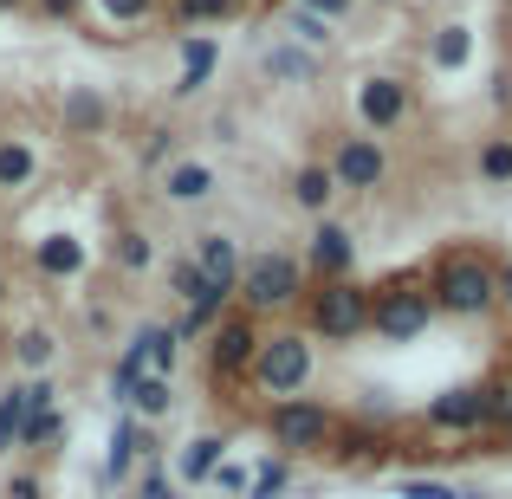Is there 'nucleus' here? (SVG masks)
<instances>
[{
  "label": "nucleus",
  "instance_id": "f257e3e1",
  "mask_svg": "<svg viewBox=\"0 0 512 499\" xmlns=\"http://www.w3.org/2000/svg\"><path fill=\"white\" fill-rule=\"evenodd\" d=\"M428 299H435V312H448V318H487V312H500L493 260H487V253H474V247L435 253V266H428Z\"/></svg>",
  "mask_w": 512,
  "mask_h": 499
},
{
  "label": "nucleus",
  "instance_id": "f03ea898",
  "mask_svg": "<svg viewBox=\"0 0 512 499\" xmlns=\"http://www.w3.org/2000/svg\"><path fill=\"white\" fill-rule=\"evenodd\" d=\"M305 286H312V273H305L299 253L266 247V253H247V260H240L234 305H240V312H253V318H273V312H292Z\"/></svg>",
  "mask_w": 512,
  "mask_h": 499
},
{
  "label": "nucleus",
  "instance_id": "7ed1b4c3",
  "mask_svg": "<svg viewBox=\"0 0 512 499\" xmlns=\"http://www.w3.org/2000/svg\"><path fill=\"white\" fill-rule=\"evenodd\" d=\"M312 370H318V344L305 331H266L260 350H253L247 383L260 389L266 402H286V396H305V389H312Z\"/></svg>",
  "mask_w": 512,
  "mask_h": 499
},
{
  "label": "nucleus",
  "instance_id": "20e7f679",
  "mask_svg": "<svg viewBox=\"0 0 512 499\" xmlns=\"http://www.w3.org/2000/svg\"><path fill=\"white\" fill-rule=\"evenodd\" d=\"M363 331H370V292L357 279H312L305 286V337L357 344Z\"/></svg>",
  "mask_w": 512,
  "mask_h": 499
},
{
  "label": "nucleus",
  "instance_id": "39448f33",
  "mask_svg": "<svg viewBox=\"0 0 512 499\" xmlns=\"http://www.w3.org/2000/svg\"><path fill=\"white\" fill-rule=\"evenodd\" d=\"M435 325V299H428V279H389L370 292V331L383 344H415Z\"/></svg>",
  "mask_w": 512,
  "mask_h": 499
},
{
  "label": "nucleus",
  "instance_id": "423d86ee",
  "mask_svg": "<svg viewBox=\"0 0 512 499\" xmlns=\"http://www.w3.org/2000/svg\"><path fill=\"white\" fill-rule=\"evenodd\" d=\"M260 337H266V331H260V318H253V312H240V305H227V312H221V325L208 331V383H214V389L247 383Z\"/></svg>",
  "mask_w": 512,
  "mask_h": 499
},
{
  "label": "nucleus",
  "instance_id": "0eeeda50",
  "mask_svg": "<svg viewBox=\"0 0 512 499\" xmlns=\"http://www.w3.org/2000/svg\"><path fill=\"white\" fill-rule=\"evenodd\" d=\"M331 428H338V415H331L325 402H312V396H286V402L266 409V435H273V448H286V454H325Z\"/></svg>",
  "mask_w": 512,
  "mask_h": 499
},
{
  "label": "nucleus",
  "instance_id": "6e6552de",
  "mask_svg": "<svg viewBox=\"0 0 512 499\" xmlns=\"http://www.w3.org/2000/svg\"><path fill=\"white\" fill-rule=\"evenodd\" d=\"M357 117H363V130H370V137H389V130H402V117H409V85H402V78H389V72L363 78Z\"/></svg>",
  "mask_w": 512,
  "mask_h": 499
},
{
  "label": "nucleus",
  "instance_id": "1a4fd4ad",
  "mask_svg": "<svg viewBox=\"0 0 512 499\" xmlns=\"http://www.w3.org/2000/svg\"><path fill=\"white\" fill-rule=\"evenodd\" d=\"M480 415H487V383H461V389H441L422 409V422L441 428V435H480Z\"/></svg>",
  "mask_w": 512,
  "mask_h": 499
},
{
  "label": "nucleus",
  "instance_id": "9d476101",
  "mask_svg": "<svg viewBox=\"0 0 512 499\" xmlns=\"http://www.w3.org/2000/svg\"><path fill=\"white\" fill-rule=\"evenodd\" d=\"M325 454L338 467H376V461L396 454V435L376 428V422H338V428H331V441H325Z\"/></svg>",
  "mask_w": 512,
  "mask_h": 499
},
{
  "label": "nucleus",
  "instance_id": "9b49d317",
  "mask_svg": "<svg viewBox=\"0 0 512 499\" xmlns=\"http://www.w3.org/2000/svg\"><path fill=\"white\" fill-rule=\"evenodd\" d=\"M305 273L312 279H350L357 273V234L344 221H318L312 247H305Z\"/></svg>",
  "mask_w": 512,
  "mask_h": 499
},
{
  "label": "nucleus",
  "instance_id": "f8f14e48",
  "mask_svg": "<svg viewBox=\"0 0 512 499\" xmlns=\"http://www.w3.org/2000/svg\"><path fill=\"white\" fill-rule=\"evenodd\" d=\"M331 175H338V188H376L389 175V150L376 137H344L331 150Z\"/></svg>",
  "mask_w": 512,
  "mask_h": 499
},
{
  "label": "nucleus",
  "instance_id": "ddd939ff",
  "mask_svg": "<svg viewBox=\"0 0 512 499\" xmlns=\"http://www.w3.org/2000/svg\"><path fill=\"white\" fill-rule=\"evenodd\" d=\"M137 461H156V435H150V422L124 415L117 435H111V454H104V487H124L137 474Z\"/></svg>",
  "mask_w": 512,
  "mask_h": 499
},
{
  "label": "nucleus",
  "instance_id": "4468645a",
  "mask_svg": "<svg viewBox=\"0 0 512 499\" xmlns=\"http://www.w3.org/2000/svg\"><path fill=\"white\" fill-rule=\"evenodd\" d=\"M227 461V435H195L175 448V487H201V480H214V467Z\"/></svg>",
  "mask_w": 512,
  "mask_h": 499
},
{
  "label": "nucleus",
  "instance_id": "2eb2a0df",
  "mask_svg": "<svg viewBox=\"0 0 512 499\" xmlns=\"http://www.w3.org/2000/svg\"><path fill=\"white\" fill-rule=\"evenodd\" d=\"M188 260H195L201 279H214V286H227V292L240 286V253H234V240H227V234H195Z\"/></svg>",
  "mask_w": 512,
  "mask_h": 499
},
{
  "label": "nucleus",
  "instance_id": "dca6fc26",
  "mask_svg": "<svg viewBox=\"0 0 512 499\" xmlns=\"http://www.w3.org/2000/svg\"><path fill=\"white\" fill-rule=\"evenodd\" d=\"M260 72L273 78V85H312V78H318V52L299 46V39H286V46H273L260 59Z\"/></svg>",
  "mask_w": 512,
  "mask_h": 499
},
{
  "label": "nucleus",
  "instance_id": "f3484780",
  "mask_svg": "<svg viewBox=\"0 0 512 499\" xmlns=\"http://www.w3.org/2000/svg\"><path fill=\"white\" fill-rule=\"evenodd\" d=\"M104 124H111L104 91H91V85H72V91H65V137H98Z\"/></svg>",
  "mask_w": 512,
  "mask_h": 499
},
{
  "label": "nucleus",
  "instance_id": "a211bd4d",
  "mask_svg": "<svg viewBox=\"0 0 512 499\" xmlns=\"http://www.w3.org/2000/svg\"><path fill=\"white\" fill-rule=\"evenodd\" d=\"M214 65H221V46H214L208 33L182 39V78H175V98H195V91L214 78Z\"/></svg>",
  "mask_w": 512,
  "mask_h": 499
},
{
  "label": "nucleus",
  "instance_id": "6ab92c4d",
  "mask_svg": "<svg viewBox=\"0 0 512 499\" xmlns=\"http://www.w3.org/2000/svg\"><path fill=\"white\" fill-rule=\"evenodd\" d=\"M39 182V150L26 137H0V195H20Z\"/></svg>",
  "mask_w": 512,
  "mask_h": 499
},
{
  "label": "nucleus",
  "instance_id": "aec40b11",
  "mask_svg": "<svg viewBox=\"0 0 512 499\" xmlns=\"http://www.w3.org/2000/svg\"><path fill=\"white\" fill-rule=\"evenodd\" d=\"M331 195H338V175H331V163H299V169H292V201H299L305 214H325Z\"/></svg>",
  "mask_w": 512,
  "mask_h": 499
},
{
  "label": "nucleus",
  "instance_id": "412c9836",
  "mask_svg": "<svg viewBox=\"0 0 512 499\" xmlns=\"http://www.w3.org/2000/svg\"><path fill=\"white\" fill-rule=\"evenodd\" d=\"M214 195V169L208 163H175L163 175V201H175V208H195V201Z\"/></svg>",
  "mask_w": 512,
  "mask_h": 499
},
{
  "label": "nucleus",
  "instance_id": "4be33fe9",
  "mask_svg": "<svg viewBox=\"0 0 512 499\" xmlns=\"http://www.w3.org/2000/svg\"><path fill=\"white\" fill-rule=\"evenodd\" d=\"M33 266L46 279H78V273H85V247H78L72 234H52V240H39V247H33Z\"/></svg>",
  "mask_w": 512,
  "mask_h": 499
},
{
  "label": "nucleus",
  "instance_id": "5701e85b",
  "mask_svg": "<svg viewBox=\"0 0 512 499\" xmlns=\"http://www.w3.org/2000/svg\"><path fill=\"white\" fill-rule=\"evenodd\" d=\"M124 409L130 415H137V422H163V415L175 409V383H169V376H143V383L137 389H130V402H124Z\"/></svg>",
  "mask_w": 512,
  "mask_h": 499
},
{
  "label": "nucleus",
  "instance_id": "b1692460",
  "mask_svg": "<svg viewBox=\"0 0 512 499\" xmlns=\"http://www.w3.org/2000/svg\"><path fill=\"white\" fill-rule=\"evenodd\" d=\"M52 357H59V337H52V331H20V337H13V363H20V370L26 376H46L52 370Z\"/></svg>",
  "mask_w": 512,
  "mask_h": 499
},
{
  "label": "nucleus",
  "instance_id": "393cba45",
  "mask_svg": "<svg viewBox=\"0 0 512 499\" xmlns=\"http://www.w3.org/2000/svg\"><path fill=\"white\" fill-rule=\"evenodd\" d=\"M474 175H480V188H512V137H487V143H480Z\"/></svg>",
  "mask_w": 512,
  "mask_h": 499
},
{
  "label": "nucleus",
  "instance_id": "a878e982",
  "mask_svg": "<svg viewBox=\"0 0 512 499\" xmlns=\"http://www.w3.org/2000/svg\"><path fill=\"white\" fill-rule=\"evenodd\" d=\"M111 260H117V273H150V260H156L150 234H137V227H124V234L111 240Z\"/></svg>",
  "mask_w": 512,
  "mask_h": 499
},
{
  "label": "nucleus",
  "instance_id": "bb28decb",
  "mask_svg": "<svg viewBox=\"0 0 512 499\" xmlns=\"http://www.w3.org/2000/svg\"><path fill=\"white\" fill-rule=\"evenodd\" d=\"M143 376H150V357H143V344L130 337V350L117 357V370H111V396H117V402H130V389H137Z\"/></svg>",
  "mask_w": 512,
  "mask_h": 499
},
{
  "label": "nucleus",
  "instance_id": "cd10ccee",
  "mask_svg": "<svg viewBox=\"0 0 512 499\" xmlns=\"http://www.w3.org/2000/svg\"><path fill=\"white\" fill-rule=\"evenodd\" d=\"M137 344H143V357H150V370H156V376H169V370H175V350H182V344H175V331H169V325H143V331H137Z\"/></svg>",
  "mask_w": 512,
  "mask_h": 499
},
{
  "label": "nucleus",
  "instance_id": "c85d7f7f",
  "mask_svg": "<svg viewBox=\"0 0 512 499\" xmlns=\"http://www.w3.org/2000/svg\"><path fill=\"white\" fill-rule=\"evenodd\" d=\"M286 33L292 39H299V46H331V20H318V13L312 7H299V0H292V7H286Z\"/></svg>",
  "mask_w": 512,
  "mask_h": 499
},
{
  "label": "nucleus",
  "instance_id": "c756f323",
  "mask_svg": "<svg viewBox=\"0 0 512 499\" xmlns=\"http://www.w3.org/2000/svg\"><path fill=\"white\" fill-rule=\"evenodd\" d=\"M500 428H512V376L487 383V415H480V435H500Z\"/></svg>",
  "mask_w": 512,
  "mask_h": 499
},
{
  "label": "nucleus",
  "instance_id": "7c9ffc66",
  "mask_svg": "<svg viewBox=\"0 0 512 499\" xmlns=\"http://www.w3.org/2000/svg\"><path fill=\"white\" fill-rule=\"evenodd\" d=\"M175 156V130L169 124H150L143 130V143H137V169H163Z\"/></svg>",
  "mask_w": 512,
  "mask_h": 499
},
{
  "label": "nucleus",
  "instance_id": "2f4dec72",
  "mask_svg": "<svg viewBox=\"0 0 512 499\" xmlns=\"http://www.w3.org/2000/svg\"><path fill=\"white\" fill-rule=\"evenodd\" d=\"M20 415H26V389L13 383L7 396H0V454H7V448H20Z\"/></svg>",
  "mask_w": 512,
  "mask_h": 499
},
{
  "label": "nucleus",
  "instance_id": "473e14b6",
  "mask_svg": "<svg viewBox=\"0 0 512 499\" xmlns=\"http://www.w3.org/2000/svg\"><path fill=\"white\" fill-rule=\"evenodd\" d=\"M227 13H240V0H175V20H182V26L227 20Z\"/></svg>",
  "mask_w": 512,
  "mask_h": 499
},
{
  "label": "nucleus",
  "instance_id": "72a5a7b5",
  "mask_svg": "<svg viewBox=\"0 0 512 499\" xmlns=\"http://www.w3.org/2000/svg\"><path fill=\"white\" fill-rule=\"evenodd\" d=\"M98 13L111 26H137V20H150V13H156V0H98Z\"/></svg>",
  "mask_w": 512,
  "mask_h": 499
},
{
  "label": "nucleus",
  "instance_id": "f704fd0d",
  "mask_svg": "<svg viewBox=\"0 0 512 499\" xmlns=\"http://www.w3.org/2000/svg\"><path fill=\"white\" fill-rule=\"evenodd\" d=\"M137 499H175V474H169V467H156V461H143V474H137Z\"/></svg>",
  "mask_w": 512,
  "mask_h": 499
},
{
  "label": "nucleus",
  "instance_id": "c9c22d12",
  "mask_svg": "<svg viewBox=\"0 0 512 499\" xmlns=\"http://www.w3.org/2000/svg\"><path fill=\"white\" fill-rule=\"evenodd\" d=\"M461 59H467V33H461V26H448V33L435 39V65H461Z\"/></svg>",
  "mask_w": 512,
  "mask_h": 499
},
{
  "label": "nucleus",
  "instance_id": "e433bc0d",
  "mask_svg": "<svg viewBox=\"0 0 512 499\" xmlns=\"http://www.w3.org/2000/svg\"><path fill=\"white\" fill-rule=\"evenodd\" d=\"M286 480H292V467H286V461H266V467H260V487H253L247 499H273L279 487H286Z\"/></svg>",
  "mask_w": 512,
  "mask_h": 499
},
{
  "label": "nucleus",
  "instance_id": "4c0bfd02",
  "mask_svg": "<svg viewBox=\"0 0 512 499\" xmlns=\"http://www.w3.org/2000/svg\"><path fill=\"white\" fill-rule=\"evenodd\" d=\"M396 493H402V499H461L454 487H441V480H402Z\"/></svg>",
  "mask_w": 512,
  "mask_h": 499
},
{
  "label": "nucleus",
  "instance_id": "58836bf2",
  "mask_svg": "<svg viewBox=\"0 0 512 499\" xmlns=\"http://www.w3.org/2000/svg\"><path fill=\"white\" fill-rule=\"evenodd\" d=\"M26 7H39V20H72L85 0H26Z\"/></svg>",
  "mask_w": 512,
  "mask_h": 499
},
{
  "label": "nucleus",
  "instance_id": "ea45409f",
  "mask_svg": "<svg viewBox=\"0 0 512 499\" xmlns=\"http://www.w3.org/2000/svg\"><path fill=\"white\" fill-rule=\"evenodd\" d=\"M214 487H221V493H240V487H247V467L221 461V467H214Z\"/></svg>",
  "mask_w": 512,
  "mask_h": 499
},
{
  "label": "nucleus",
  "instance_id": "a19ab883",
  "mask_svg": "<svg viewBox=\"0 0 512 499\" xmlns=\"http://www.w3.org/2000/svg\"><path fill=\"white\" fill-rule=\"evenodd\" d=\"M299 7H312V13H318V20H331V26H338V20H344V13H350V0H299Z\"/></svg>",
  "mask_w": 512,
  "mask_h": 499
},
{
  "label": "nucleus",
  "instance_id": "79ce46f5",
  "mask_svg": "<svg viewBox=\"0 0 512 499\" xmlns=\"http://www.w3.org/2000/svg\"><path fill=\"white\" fill-rule=\"evenodd\" d=\"M493 292H500V305L512 312V260H493Z\"/></svg>",
  "mask_w": 512,
  "mask_h": 499
},
{
  "label": "nucleus",
  "instance_id": "37998d69",
  "mask_svg": "<svg viewBox=\"0 0 512 499\" xmlns=\"http://www.w3.org/2000/svg\"><path fill=\"white\" fill-rule=\"evenodd\" d=\"M7 499H39V480H33V474H20V480L7 487Z\"/></svg>",
  "mask_w": 512,
  "mask_h": 499
},
{
  "label": "nucleus",
  "instance_id": "c03bdc74",
  "mask_svg": "<svg viewBox=\"0 0 512 499\" xmlns=\"http://www.w3.org/2000/svg\"><path fill=\"white\" fill-rule=\"evenodd\" d=\"M0 305H7V273H0Z\"/></svg>",
  "mask_w": 512,
  "mask_h": 499
},
{
  "label": "nucleus",
  "instance_id": "a18cd8bd",
  "mask_svg": "<svg viewBox=\"0 0 512 499\" xmlns=\"http://www.w3.org/2000/svg\"><path fill=\"white\" fill-rule=\"evenodd\" d=\"M461 499H493V493H461Z\"/></svg>",
  "mask_w": 512,
  "mask_h": 499
},
{
  "label": "nucleus",
  "instance_id": "49530a36",
  "mask_svg": "<svg viewBox=\"0 0 512 499\" xmlns=\"http://www.w3.org/2000/svg\"><path fill=\"white\" fill-rule=\"evenodd\" d=\"M0 7H26V0H0Z\"/></svg>",
  "mask_w": 512,
  "mask_h": 499
}]
</instances>
